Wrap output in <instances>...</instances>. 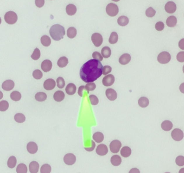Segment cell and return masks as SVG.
Returning <instances> with one entry per match:
<instances>
[{
  "label": "cell",
  "mask_w": 184,
  "mask_h": 173,
  "mask_svg": "<svg viewBox=\"0 0 184 173\" xmlns=\"http://www.w3.org/2000/svg\"><path fill=\"white\" fill-rule=\"evenodd\" d=\"M103 66L100 61L90 59L85 63L80 70V76L84 82H93L102 75Z\"/></svg>",
  "instance_id": "1"
},
{
  "label": "cell",
  "mask_w": 184,
  "mask_h": 173,
  "mask_svg": "<svg viewBox=\"0 0 184 173\" xmlns=\"http://www.w3.org/2000/svg\"><path fill=\"white\" fill-rule=\"evenodd\" d=\"M50 34L53 40L59 41L63 39L64 36L65 35V29L60 25H53L50 28Z\"/></svg>",
  "instance_id": "2"
},
{
  "label": "cell",
  "mask_w": 184,
  "mask_h": 173,
  "mask_svg": "<svg viewBox=\"0 0 184 173\" xmlns=\"http://www.w3.org/2000/svg\"><path fill=\"white\" fill-rule=\"evenodd\" d=\"M17 14L14 11H8L4 15V20L9 24H14L17 21Z\"/></svg>",
  "instance_id": "3"
},
{
  "label": "cell",
  "mask_w": 184,
  "mask_h": 173,
  "mask_svg": "<svg viewBox=\"0 0 184 173\" xmlns=\"http://www.w3.org/2000/svg\"><path fill=\"white\" fill-rule=\"evenodd\" d=\"M118 11L119 9L118 6L115 4L112 3L108 4L106 7V13L111 17L116 16L118 14Z\"/></svg>",
  "instance_id": "4"
},
{
  "label": "cell",
  "mask_w": 184,
  "mask_h": 173,
  "mask_svg": "<svg viewBox=\"0 0 184 173\" xmlns=\"http://www.w3.org/2000/svg\"><path fill=\"white\" fill-rule=\"evenodd\" d=\"M170 54L167 52H161L158 56V61L162 64H166L170 62L171 60Z\"/></svg>",
  "instance_id": "5"
},
{
  "label": "cell",
  "mask_w": 184,
  "mask_h": 173,
  "mask_svg": "<svg viewBox=\"0 0 184 173\" xmlns=\"http://www.w3.org/2000/svg\"><path fill=\"white\" fill-rule=\"evenodd\" d=\"M171 136L174 140L177 142H179L184 138V133L181 129L175 128L172 132Z\"/></svg>",
  "instance_id": "6"
},
{
  "label": "cell",
  "mask_w": 184,
  "mask_h": 173,
  "mask_svg": "<svg viewBox=\"0 0 184 173\" xmlns=\"http://www.w3.org/2000/svg\"><path fill=\"white\" fill-rule=\"evenodd\" d=\"M91 39L95 46L96 47L100 46L103 42L102 36L99 33H95L93 34L91 37Z\"/></svg>",
  "instance_id": "7"
},
{
  "label": "cell",
  "mask_w": 184,
  "mask_h": 173,
  "mask_svg": "<svg viewBox=\"0 0 184 173\" xmlns=\"http://www.w3.org/2000/svg\"><path fill=\"white\" fill-rule=\"evenodd\" d=\"M122 146L121 142L118 140H114L110 144V149L111 152L117 153L120 151Z\"/></svg>",
  "instance_id": "8"
},
{
  "label": "cell",
  "mask_w": 184,
  "mask_h": 173,
  "mask_svg": "<svg viewBox=\"0 0 184 173\" xmlns=\"http://www.w3.org/2000/svg\"><path fill=\"white\" fill-rule=\"evenodd\" d=\"M64 161L67 165H73L76 162V157L73 154L68 153L64 156Z\"/></svg>",
  "instance_id": "9"
},
{
  "label": "cell",
  "mask_w": 184,
  "mask_h": 173,
  "mask_svg": "<svg viewBox=\"0 0 184 173\" xmlns=\"http://www.w3.org/2000/svg\"><path fill=\"white\" fill-rule=\"evenodd\" d=\"M115 82V77L112 74L104 76L102 80V83L105 86H111Z\"/></svg>",
  "instance_id": "10"
},
{
  "label": "cell",
  "mask_w": 184,
  "mask_h": 173,
  "mask_svg": "<svg viewBox=\"0 0 184 173\" xmlns=\"http://www.w3.org/2000/svg\"><path fill=\"white\" fill-rule=\"evenodd\" d=\"M176 4L174 2H168L165 6V10L169 14H173L176 11Z\"/></svg>",
  "instance_id": "11"
},
{
  "label": "cell",
  "mask_w": 184,
  "mask_h": 173,
  "mask_svg": "<svg viewBox=\"0 0 184 173\" xmlns=\"http://www.w3.org/2000/svg\"><path fill=\"white\" fill-rule=\"evenodd\" d=\"M56 82L52 79H49L45 80L44 82V88L47 90H51L53 89L56 86Z\"/></svg>",
  "instance_id": "12"
},
{
  "label": "cell",
  "mask_w": 184,
  "mask_h": 173,
  "mask_svg": "<svg viewBox=\"0 0 184 173\" xmlns=\"http://www.w3.org/2000/svg\"><path fill=\"white\" fill-rule=\"evenodd\" d=\"M108 149L107 146L104 144H101L97 146L96 152L99 156H104L108 153Z\"/></svg>",
  "instance_id": "13"
},
{
  "label": "cell",
  "mask_w": 184,
  "mask_h": 173,
  "mask_svg": "<svg viewBox=\"0 0 184 173\" xmlns=\"http://www.w3.org/2000/svg\"><path fill=\"white\" fill-rule=\"evenodd\" d=\"M106 95L108 100H115L118 97V94L116 91L111 88L107 89L106 90Z\"/></svg>",
  "instance_id": "14"
},
{
  "label": "cell",
  "mask_w": 184,
  "mask_h": 173,
  "mask_svg": "<svg viewBox=\"0 0 184 173\" xmlns=\"http://www.w3.org/2000/svg\"><path fill=\"white\" fill-rule=\"evenodd\" d=\"M52 67V63L49 60H45L42 62L41 68L44 72H48L50 71Z\"/></svg>",
  "instance_id": "15"
},
{
  "label": "cell",
  "mask_w": 184,
  "mask_h": 173,
  "mask_svg": "<svg viewBox=\"0 0 184 173\" xmlns=\"http://www.w3.org/2000/svg\"><path fill=\"white\" fill-rule=\"evenodd\" d=\"M15 86L14 81L11 80H6L2 83V88L4 90L10 91L12 90Z\"/></svg>",
  "instance_id": "16"
},
{
  "label": "cell",
  "mask_w": 184,
  "mask_h": 173,
  "mask_svg": "<svg viewBox=\"0 0 184 173\" xmlns=\"http://www.w3.org/2000/svg\"><path fill=\"white\" fill-rule=\"evenodd\" d=\"M131 60V56L128 53H125L122 54L119 58V62L122 65L128 64Z\"/></svg>",
  "instance_id": "17"
},
{
  "label": "cell",
  "mask_w": 184,
  "mask_h": 173,
  "mask_svg": "<svg viewBox=\"0 0 184 173\" xmlns=\"http://www.w3.org/2000/svg\"><path fill=\"white\" fill-rule=\"evenodd\" d=\"M27 149L30 154H35L38 151V146L35 142H29L27 146Z\"/></svg>",
  "instance_id": "18"
},
{
  "label": "cell",
  "mask_w": 184,
  "mask_h": 173,
  "mask_svg": "<svg viewBox=\"0 0 184 173\" xmlns=\"http://www.w3.org/2000/svg\"><path fill=\"white\" fill-rule=\"evenodd\" d=\"M76 7L73 4H70L66 8V13L69 16H73L76 13Z\"/></svg>",
  "instance_id": "19"
},
{
  "label": "cell",
  "mask_w": 184,
  "mask_h": 173,
  "mask_svg": "<svg viewBox=\"0 0 184 173\" xmlns=\"http://www.w3.org/2000/svg\"><path fill=\"white\" fill-rule=\"evenodd\" d=\"M76 87L73 83H69L66 86L65 91L66 93L69 95H73L76 92Z\"/></svg>",
  "instance_id": "20"
},
{
  "label": "cell",
  "mask_w": 184,
  "mask_h": 173,
  "mask_svg": "<svg viewBox=\"0 0 184 173\" xmlns=\"http://www.w3.org/2000/svg\"><path fill=\"white\" fill-rule=\"evenodd\" d=\"M177 23V19L174 16H171L167 18V24L170 28L175 27Z\"/></svg>",
  "instance_id": "21"
},
{
  "label": "cell",
  "mask_w": 184,
  "mask_h": 173,
  "mask_svg": "<svg viewBox=\"0 0 184 173\" xmlns=\"http://www.w3.org/2000/svg\"><path fill=\"white\" fill-rule=\"evenodd\" d=\"M53 98L57 102H62L65 98V93L62 91L58 90L54 93Z\"/></svg>",
  "instance_id": "22"
},
{
  "label": "cell",
  "mask_w": 184,
  "mask_h": 173,
  "mask_svg": "<svg viewBox=\"0 0 184 173\" xmlns=\"http://www.w3.org/2000/svg\"><path fill=\"white\" fill-rule=\"evenodd\" d=\"M111 164L114 166H118L121 165L122 163L121 158L118 155H115L111 158Z\"/></svg>",
  "instance_id": "23"
},
{
  "label": "cell",
  "mask_w": 184,
  "mask_h": 173,
  "mask_svg": "<svg viewBox=\"0 0 184 173\" xmlns=\"http://www.w3.org/2000/svg\"><path fill=\"white\" fill-rule=\"evenodd\" d=\"M39 168L38 163L36 161H32L29 165V170L31 173H38Z\"/></svg>",
  "instance_id": "24"
},
{
  "label": "cell",
  "mask_w": 184,
  "mask_h": 173,
  "mask_svg": "<svg viewBox=\"0 0 184 173\" xmlns=\"http://www.w3.org/2000/svg\"><path fill=\"white\" fill-rule=\"evenodd\" d=\"M162 128L165 131H169L172 128L173 124L172 122L169 121H164L161 125Z\"/></svg>",
  "instance_id": "25"
},
{
  "label": "cell",
  "mask_w": 184,
  "mask_h": 173,
  "mask_svg": "<svg viewBox=\"0 0 184 173\" xmlns=\"http://www.w3.org/2000/svg\"><path fill=\"white\" fill-rule=\"evenodd\" d=\"M111 49L108 46L104 47L101 50V54L104 58H108L111 56Z\"/></svg>",
  "instance_id": "26"
},
{
  "label": "cell",
  "mask_w": 184,
  "mask_h": 173,
  "mask_svg": "<svg viewBox=\"0 0 184 173\" xmlns=\"http://www.w3.org/2000/svg\"><path fill=\"white\" fill-rule=\"evenodd\" d=\"M132 154V149L128 146L123 147L121 150V154L124 158H128Z\"/></svg>",
  "instance_id": "27"
},
{
  "label": "cell",
  "mask_w": 184,
  "mask_h": 173,
  "mask_svg": "<svg viewBox=\"0 0 184 173\" xmlns=\"http://www.w3.org/2000/svg\"><path fill=\"white\" fill-rule=\"evenodd\" d=\"M129 22V20L128 18L125 16H120L118 20V25H120L121 27H125L128 24Z\"/></svg>",
  "instance_id": "28"
},
{
  "label": "cell",
  "mask_w": 184,
  "mask_h": 173,
  "mask_svg": "<svg viewBox=\"0 0 184 173\" xmlns=\"http://www.w3.org/2000/svg\"><path fill=\"white\" fill-rule=\"evenodd\" d=\"M68 63H69V60L66 57H62L59 58L57 62V65L59 67L63 68V67H66Z\"/></svg>",
  "instance_id": "29"
},
{
  "label": "cell",
  "mask_w": 184,
  "mask_h": 173,
  "mask_svg": "<svg viewBox=\"0 0 184 173\" xmlns=\"http://www.w3.org/2000/svg\"><path fill=\"white\" fill-rule=\"evenodd\" d=\"M93 138L96 142L97 143H100L104 140V135L101 132H97L95 133L93 135Z\"/></svg>",
  "instance_id": "30"
},
{
  "label": "cell",
  "mask_w": 184,
  "mask_h": 173,
  "mask_svg": "<svg viewBox=\"0 0 184 173\" xmlns=\"http://www.w3.org/2000/svg\"><path fill=\"white\" fill-rule=\"evenodd\" d=\"M139 105L141 107H146L149 104V100L146 97H141L138 101Z\"/></svg>",
  "instance_id": "31"
},
{
  "label": "cell",
  "mask_w": 184,
  "mask_h": 173,
  "mask_svg": "<svg viewBox=\"0 0 184 173\" xmlns=\"http://www.w3.org/2000/svg\"><path fill=\"white\" fill-rule=\"evenodd\" d=\"M41 41L42 45L44 46L45 47H48L51 44V39L48 36H43L42 38L41 39Z\"/></svg>",
  "instance_id": "32"
},
{
  "label": "cell",
  "mask_w": 184,
  "mask_h": 173,
  "mask_svg": "<svg viewBox=\"0 0 184 173\" xmlns=\"http://www.w3.org/2000/svg\"><path fill=\"white\" fill-rule=\"evenodd\" d=\"M16 163H17V160L16 157L14 156H11L8 160L7 165L10 168H14L16 165Z\"/></svg>",
  "instance_id": "33"
},
{
  "label": "cell",
  "mask_w": 184,
  "mask_h": 173,
  "mask_svg": "<svg viewBox=\"0 0 184 173\" xmlns=\"http://www.w3.org/2000/svg\"><path fill=\"white\" fill-rule=\"evenodd\" d=\"M77 34L76 29L74 27H70L67 31V35L69 38L72 39L75 38Z\"/></svg>",
  "instance_id": "34"
},
{
  "label": "cell",
  "mask_w": 184,
  "mask_h": 173,
  "mask_svg": "<svg viewBox=\"0 0 184 173\" xmlns=\"http://www.w3.org/2000/svg\"><path fill=\"white\" fill-rule=\"evenodd\" d=\"M47 98V95L45 93L39 92L35 95V99L38 102L45 101Z\"/></svg>",
  "instance_id": "35"
},
{
  "label": "cell",
  "mask_w": 184,
  "mask_h": 173,
  "mask_svg": "<svg viewBox=\"0 0 184 173\" xmlns=\"http://www.w3.org/2000/svg\"><path fill=\"white\" fill-rule=\"evenodd\" d=\"M118 33L116 32H113L111 33L109 39V42L111 44H116L118 41Z\"/></svg>",
  "instance_id": "36"
},
{
  "label": "cell",
  "mask_w": 184,
  "mask_h": 173,
  "mask_svg": "<svg viewBox=\"0 0 184 173\" xmlns=\"http://www.w3.org/2000/svg\"><path fill=\"white\" fill-rule=\"evenodd\" d=\"M21 93L18 91H14L10 94V98L14 101H19L21 99Z\"/></svg>",
  "instance_id": "37"
},
{
  "label": "cell",
  "mask_w": 184,
  "mask_h": 173,
  "mask_svg": "<svg viewBox=\"0 0 184 173\" xmlns=\"http://www.w3.org/2000/svg\"><path fill=\"white\" fill-rule=\"evenodd\" d=\"M16 172L18 173H27V172H28L27 167L24 163H20L17 167Z\"/></svg>",
  "instance_id": "38"
},
{
  "label": "cell",
  "mask_w": 184,
  "mask_h": 173,
  "mask_svg": "<svg viewBox=\"0 0 184 173\" xmlns=\"http://www.w3.org/2000/svg\"><path fill=\"white\" fill-rule=\"evenodd\" d=\"M14 119L15 121L18 123H22L25 121V117L24 115L20 113L15 114Z\"/></svg>",
  "instance_id": "39"
},
{
  "label": "cell",
  "mask_w": 184,
  "mask_h": 173,
  "mask_svg": "<svg viewBox=\"0 0 184 173\" xmlns=\"http://www.w3.org/2000/svg\"><path fill=\"white\" fill-rule=\"evenodd\" d=\"M51 172V167L49 164H44L41 168V173H50Z\"/></svg>",
  "instance_id": "40"
},
{
  "label": "cell",
  "mask_w": 184,
  "mask_h": 173,
  "mask_svg": "<svg viewBox=\"0 0 184 173\" xmlns=\"http://www.w3.org/2000/svg\"><path fill=\"white\" fill-rule=\"evenodd\" d=\"M9 107V103L7 100H2L0 102V111H5Z\"/></svg>",
  "instance_id": "41"
},
{
  "label": "cell",
  "mask_w": 184,
  "mask_h": 173,
  "mask_svg": "<svg viewBox=\"0 0 184 173\" xmlns=\"http://www.w3.org/2000/svg\"><path fill=\"white\" fill-rule=\"evenodd\" d=\"M31 57L32 59L34 60H37L39 59V58L41 57L40 50L38 48L35 49L32 54L31 56Z\"/></svg>",
  "instance_id": "42"
},
{
  "label": "cell",
  "mask_w": 184,
  "mask_h": 173,
  "mask_svg": "<svg viewBox=\"0 0 184 173\" xmlns=\"http://www.w3.org/2000/svg\"><path fill=\"white\" fill-rule=\"evenodd\" d=\"M32 76L35 78V79L39 80V79H42V77H43V73L40 70L36 69V70H34L32 73Z\"/></svg>",
  "instance_id": "43"
},
{
  "label": "cell",
  "mask_w": 184,
  "mask_h": 173,
  "mask_svg": "<svg viewBox=\"0 0 184 173\" xmlns=\"http://www.w3.org/2000/svg\"><path fill=\"white\" fill-rule=\"evenodd\" d=\"M57 86L60 89H62L65 86V80L62 77H58V79H57Z\"/></svg>",
  "instance_id": "44"
},
{
  "label": "cell",
  "mask_w": 184,
  "mask_h": 173,
  "mask_svg": "<svg viewBox=\"0 0 184 173\" xmlns=\"http://www.w3.org/2000/svg\"><path fill=\"white\" fill-rule=\"evenodd\" d=\"M96 88V85L93 82L87 83L85 86V89L87 90V93H89V91H93Z\"/></svg>",
  "instance_id": "45"
},
{
  "label": "cell",
  "mask_w": 184,
  "mask_h": 173,
  "mask_svg": "<svg viewBox=\"0 0 184 173\" xmlns=\"http://www.w3.org/2000/svg\"><path fill=\"white\" fill-rule=\"evenodd\" d=\"M146 14L147 17H153L156 14V11L153 8L150 7L148 9H146Z\"/></svg>",
  "instance_id": "46"
},
{
  "label": "cell",
  "mask_w": 184,
  "mask_h": 173,
  "mask_svg": "<svg viewBox=\"0 0 184 173\" xmlns=\"http://www.w3.org/2000/svg\"><path fill=\"white\" fill-rule=\"evenodd\" d=\"M90 104L93 105H96L99 103V100L97 97L94 95H91L89 96Z\"/></svg>",
  "instance_id": "47"
},
{
  "label": "cell",
  "mask_w": 184,
  "mask_h": 173,
  "mask_svg": "<svg viewBox=\"0 0 184 173\" xmlns=\"http://www.w3.org/2000/svg\"><path fill=\"white\" fill-rule=\"evenodd\" d=\"M176 163L179 166H183L184 165V157L183 156H178L176 159Z\"/></svg>",
  "instance_id": "48"
},
{
  "label": "cell",
  "mask_w": 184,
  "mask_h": 173,
  "mask_svg": "<svg viewBox=\"0 0 184 173\" xmlns=\"http://www.w3.org/2000/svg\"><path fill=\"white\" fill-rule=\"evenodd\" d=\"M92 57L93 58V59L95 60H98L99 61H102L103 60V57L102 56L101 54L98 52H93V54H92Z\"/></svg>",
  "instance_id": "49"
},
{
  "label": "cell",
  "mask_w": 184,
  "mask_h": 173,
  "mask_svg": "<svg viewBox=\"0 0 184 173\" xmlns=\"http://www.w3.org/2000/svg\"><path fill=\"white\" fill-rule=\"evenodd\" d=\"M111 70L112 68L111 66H104V67H103L102 68V74L104 75H106L111 72Z\"/></svg>",
  "instance_id": "50"
},
{
  "label": "cell",
  "mask_w": 184,
  "mask_h": 173,
  "mask_svg": "<svg viewBox=\"0 0 184 173\" xmlns=\"http://www.w3.org/2000/svg\"><path fill=\"white\" fill-rule=\"evenodd\" d=\"M164 27H165V25L163 22H158L155 25V29L157 31H162L164 29Z\"/></svg>",
  "instance_id": "51"
},
{
  "label": "cell",
  "mask_w": 184,
  "mask_h": 173,
  "mask_svg": "<svg viewBox=\"0 0 184 173\" xmlns=\"http://www.w3.org/2000/svg\"><path fill=\"white\" fill-rule=\"evenodd\" d=\"M177 59L179 62H184V52H179L177 56Z\"/></svg>",
  "instance_id": "52"
},
{
  "label": "cell",
  "mask_w": 184,
  "mask_h": 173,
  "mask_svg": "<svg viewBox=\"0 0 184 173\" xmlns=\"http://www.w3.org/2000/svg\"><path fill=\"white\" fill-rule=\"evenodd\" d=\"M45 1L44 0H41V1H35V3L37 7L38 8H41L43 7Z\"/></svg>",
  "instance_id": "53"
},
{
  "label": "cell",
  "mask_w": 184,
  "mask_h": 173,
  "mask_svg": "<svg viewBox=\"0 0 184 173\" xmlns=\"http://www.w3.org/2000/svg\"><path fill=\"white\" fill-rule=\"evenodd\" d=\"M92 147L90 148H86V147H85V150H86L88 152H92V151L94 150V149H95V143L94 142V141H92Z\"/></svg>",
  "instance_id": "54"
},
{
  "label": "cell",
  "mask_w": 184,
  "mask_h": 173,
  "mask_svg": "<svg viewBox=\"0 0 184 173\" xmlns=\"http://www.w3.org/2000/svg\"><path fill=\"white\" fill-rule=\"evenodd\" d=\"M85 89V86H81L79 88V90H78V94L80 96V97H83V89Z\"/></svg>",
  "instance_id": "55"
},
{
  "label": "cell",
  "mask_w": 184,
  "mask_h": 173,
  "mask_svg": "<svg viewBox=\"0 0 184 173\" xmlns=\"http://www.w3.org/2000/svg\"><path fill=\"white\" fill-rule=\"evenodd\" d=\"M179 47L180 49L184 50V38L181 39L179 42Z\"/></svg>",
  "instance_id": "56"
},
{
  "label": "cell",
  "mask_w": 184,
  "mask_h": 173,
  "mask_svg": "<svg viewBox=\"0 0 184 173\" xmlns=\"http://www.w3.org/2000/svg\"><path fill=\"white\" fill-rule=\"evenodd\" d=\"M179 89L182 93H184V83L181 84L179 86Z\"/></svg>",
  "instance_id": "57"
},
{
  "label": "cell",
  "mask_w": 184,
  "mask_h": 173,
  "mask_svg": "<svg viewBox=\"0 0 184 173\" xmlns=\"http://www.w3.org/2000/svg\"><path fill=\"white\" fill-rule=\"evenodd\" d=\"M129 173H140L139 170L137 168H132V170L129 171Z\"/></svg>",
  "instance_id": "58"
},
{
  "label": "cell",
  "mask_w": 184,
  "mask_h": 173,
  "mask_svg": "<svg viewBox=\"0 0 184 173\" xmlns=\"http://www.w3.org/2000/svg\"><path fill=\"white\" fill-rule=\"evenodd\" d=\"M3 97V94L0 91V100H1Z\"/></svg>",
  "instance_id": "59"
},
{
  "label": "cell",
  "mask_w": 184,
  "mask_h": 173,
  "mask_svg": "<svg viewBox=\"0 0 184 173\" xmlns=\"http://www.w3.org/2000/svg\"><path fill=\"white\" fill-rule=\"evenodd\" d=\"M179 173H184V168H182L181 170H180Z\"/></svg>",
  "instance_id": "60"
},
{
  "label": "cell",
  "mask_w": 184,
  "mask_h": 173,
  "mask_svg": "<svg viewBox=\"0 0 184 173\" xmlns=\"http://www.w3.org/2000/svg\"><path fill=\"white\" fill-rule=\"evenodd\" d=\"M1 22H2V20H1V18L0 17V24H1Z\"/></svg>",
  "instance_id": "61"
},
{
  "label": "cell",
  "mask_w": 184,
  "mask_h": 173,
  "mask_svg": "<svg viewBox=\"0 0 184 173\" xmlns=\"http://www.w3.org/2000/svg\"><path fill=\"white\" fill-rule=\"evenodd\" d=\"M183 72H184V66H183Z\"/></svg>",
  "instance_id": "62"
}]
</instances>
